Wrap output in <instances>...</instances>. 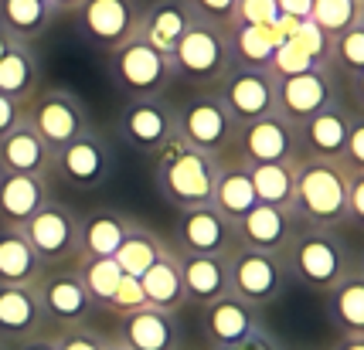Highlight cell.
<instances>
[{"instance_id": "obj_1", "label": "cell", "mask_w": 364, "mask_h": 350, "mask_svg": "<svg viewBox=\"0 0 364 350\" xmlns=\"http://www.w3.org/2000/svg\"><path fill=\"white\" fill-rule=\"evenodd\" d=\"M289 211L300 224L337 228L348 224V170L327 160H293Z\"/></svg>"}, {"instance_id": "obj_2", "label": "cell", "mask_w": 364, "mask_h": 350, "mask_svg": "<svg viewBox=\"0 0 364 350\" xmlns=\"http://www.w3.org/2000/svg\"><path fill=\"white\" fill-rule=\"evenodd\" d=\"M215 170H218V157L194 150L181 136H174L171 143H164L154 153V184H157L160 197L177 211L208 204Z\"/></svg>"}, {"instance_id": "obj_3", "label": "cell", "mask_w": 364, "mask_h": 350, "mask_svg": "<svg viewBox=\"0 0 364 350\" xmlns=\"http://www.w3.org/2000/svg\"><path fill=\"white\" fill-rule=\"evenodd\" d=\"M283 262L289 283H300L314 292H327L331 286H337L341 275L354 266L348 241L337 235V228H314V224L296 228V235L283 252Z\"/></svg>"}, {"instance_id": "obj_4", "label": "cell", "mask_w": 364, "mask_h": 350, "mask_svg": "<svg viewBox=\"0 0 364 350\" xmlns=\"http://www.w3.org/2000/svg\"><path fill=\"white\" fill-rule=\"evenodd\" d=\"M109 75L129 99H160L177 82L171 55L146 45L140 34L109 51Z\"/></svg>"}, {"instance_id": "obj_5", "label": "cell", "mask_w": 364, "mask_h": 350, "mask_svg": "<svg viewBox=\"0 0 364 350\" xmlns=\"http://www.w3.org/2000/svg\"><path fill=\"white\" fill-rule=\"evenodd\" d=\"M225 262H228V296L242 300L252 310L272 306L289 289V272H286L283 255L252 252V248L235 245L225 255Z\"/></svg>"}, {"instance_id": "obj_6", "label": "cell", "mask_w": 364, "mask_h": 350, "mask_svg": "<svg viewBox=\"0 0 364 350\" xmlns=\"http://www.w3.org/2000/svg\"><path fill=\"white\" fill-rule=\"evenodd\" d=\"M177 79L191 82V85H218L222 75L232 68V51H228V31L218 24H205L194 21L191 31L181 38V45L171 55Z\"/></svg>"}, {"instance_id": "obj_7", "label": "cell", "mask_w": 364, "mask_h": 350, "mask_svg": "<svg viewBox=\"0 0 364 350\" xmlns=\"http://www.w3.org/2000/svg\"><path fill=\"white\" fill-rule=\"evenodd\" d=\"M24 123L45 140L51 153H58L62 146L79 140L85 129H92L89 112L82 106V99L68 89H41L24 102Z\"/></svg>"}, {"instance_id": "obj_8", "label": "cell", "mask_w": 364, "mask_h": 350, "mask_svg": "<svg viewBox=\"0 0 364 350\" xmlns=\"http://www.w3.org/2000/svg\"><path fill=\"white\" fill-rule=\"evenodd\" d=\"M276 85L279 79L269 68H242L232 65L215 85V96L232 116V123H255L262 116H276Z\"/></svg>"}, {"instance_id": "obj_9", "label": "cell", "mask_w": 364, "mask_h": 350, "mask_svg": "<svg viewBox=\"0 0 364 350\" xmlns=\"http://www.w3.org/2000/svg\"><path fill=\"white\" fill-rule=\"evenodd\" d=\"M174 133L208 157H222L232 150L235 123L215 92H201V96L188 99L181 109H174Z\"/></svg>"}, {"instance_id": "obj_10", "label": "cell", "mask_w": 364, "mask_h": 350, "mask_svg": "<svg viewBox=\"0 0 364 350\" xmlns=\"http://www.w3.org/2000/svg\"><path fill=\"white\" fill-rule=\"evenodd\" d=\"M17 231L28 239L41 266H62L79 258V214L55 197H48L38 214Z\"/></svg>"}, {"instance_id": "obj_11", "label": "cell", "mask_w": 364, "mask_h": 350, "mask_svg": "<svg viewBox=\"0 0 364 350\" xmlns=\"http://www.w3.org/2000/svg\"><path fill=\"white\" fill-rule=\"evenodd\" d=\"M333 106H341V89H337V75L331 68H310L300 75L279 79L276 85V112L289 126H303L306 119Z\"/></svg>"}, {"instance_id": "obj_12", "label": "cell", "mask_w": 364, "mask_h": 350, "mask_svg": "<svg viewBox=\"0 0 364 350\" xmlns=\"http://www.w3.org/2000/svg\"><path fill=\"white\" fill-rule=\"evenodd\" d=\"M51 170L75 191H95L112 174V146L99 129H85L79 140H72L51 157Z\"/></svg>"}, {"instance_id": "obj_13", "label": "cell", "mask_w": 364, "mask_h": 350, "mask_svg": "<svg viewBox=\"0 0 364 350\" xmlns=\"http://www.w3.org/2000/svg\"><path fill=\"white\" fill-rule=\"evenodd\" d=\"M232 153L249 167L259 163H293L300 157L296 146V126H289L283 116H262L255 123H242L235 126V140H232Z\"/></svg>"}, {"instance_id": "obj_14", "label": "cell", "mask_w": 364, "mask_h": 350, "mask_svg": "<svg viewBox=\"0 0 364 350\" xmlns=\"http://www.w3.org/2000/svg\"><path fill=\"white\" fill-rule=\"evenodd\" d=\"M116 136L140 153H157L171 143L174 133V106L167 99H127V106L116 116Z\"/></svg>"}, {"instance_id": "obj_15", "label": "cell", "mask_w": 364, "mask_h": 350, "mask_svg": "<svg viewBox=\"0 0 364 350\" xmlns=\"http://www.w3.org/2000/svg\"><path fill=\"white\" fill-rule=\"evenodd\" d=\"M34 296H38L45 323H55L58 330L85 327L95 310V302L89 300L75 272H41V279L34 283Z\"/></svg>"}, {"instance_id": "obj_16", "label": "cell", "mask_w": 364, "mask_h": 350, "mask_svg": "<svg viewBox=\"0 0 364 350\" xmlns=\"http://www.w3.org/2000/svg\"><path fill=\"white\" fill-rule=\"evenodd\" d=\"M140 11V0H82V7L75 14H79L85 38L99 48L112 51L119 45H127L136 34Z\"/></svg>"}, {"instance_id": "obj_17", "label": "cell", "mask_w": 364, "mask_h": 350, "mask_svg": "<svg viewBox=\"0 0 364 350\" xmlns=\"http://www.w3.org/2000/svg\"><path fill=\"white\" fill-rule=\"evenodd\" d=\"M235 241L242 248H252V252H272L283 255L289 239L296 235L300 222L293 218L289 207H276V204H259L255 201L235 224Z\"/></svg>"}, {"instance_id": "obj_18", "label": "cell", "mask_w": 364, "mask_h": 350, "mask_svg": "<svg viewBox=\"0 0 364 350\" xmlns=\"http://www.w3.org/2000/svg\"><path fill=\"white\" fill-rule=\"evenodd\" d=\"M235 228L211 204L188 207L177 218V252L184 255H228L235 248Z\"/></svg>"}, {"instance_id": "obj_19", "label": "cell", "mask_w": 364, "mask_h": 350, "mask_svg": "<svg viewBox=\"0 0 364 350\" xmlns=\"http://www.w3.org/2000/svg\"><path fill=\"white\" fill-rule=\"evenodd\" d=\"M112 334H116L112 344L127 350H181V327L174 313H164L154 306L119 317Z\"/></svg>"}, {"instance_id": "obj_20", "label": "cell", "mask_w": 364, "mask_h": 350, "mask_svg": "<svg viewBox=\"0 0 364 350\" xmlns=\"http://www.w3.org/2000/svg\"><path fill=\"white\" fill-rule=\"evenodd\" d=\"M255 330H262L259 310L245 306V302L235 300V296H222V300L201 306V334H205V340L211 344V350L242 344V340L252 337Z\"/></svg>"}, {"instance_id": "obj_21", "label": "cell", "mask_w": 364, "mask_h": 350, "mask_svg": "<svg viewBox=\"0 0 364 350\" xmlns=\"http://www.w3.org/2000/svg\"><path fill=\"white\" fill-rule=\"evenodd\" d=\"M350 119H354V112L341 102V106H333V109L320 112V116H314V119H306L303 126H296V146H300V157L303 160H327V163H341Z\"/></svg>"}, {"instance_id": "obj_22", "label": "cell", "mask_w": 364, "mask_h": 350, "mask_svg": "<svg viewBox=\"0 0 364 350\" xmlns=\"http://www.w3.org/2000/svg\"><path fill=\"white\" fill-rule=\"evenodd\" d=\"M208 204L215 207L225 222H232V224H235L238 218L255 204L249 163H242L232 150L218 157V170H215V184H211V197H208Z\"/></svg>"}, {"instance_id": "obj_23", "label": "cell", "mask_w": 364, "mask_h": 350, "mask_svg": "<svg viewBox=\"0 0 364 350\" xmlns=\"http://www.w3.org/2000/svg\"><path fill=\"white\" fill-rule=\"evenodd\" d=\"M198 17L188 7V0H154L150 7L140 11V24H136V34H140L146 45H154L164 55H174V48L181 45V38L191 31Z\"/></svg>"}, {"instance_id": "obj_24", "label": "cell", "mask_w": 364, "mask_h": 350, "mask_svg": "<svg viewBox=\"0 0 364 350\" xmlns=\"http://www.w3.org/2000/svg\"><path fill=\"white\" fill-rule=\"evenodd\" d=\"M48 197V177L0 170V228H24Z\"/></svg>"}, {"instance_id": "obj_25", "label": "cell", "mask_w": 364, "mask_h": 350, "mask_svg": "<svg viewBox=\"0 0 364 350\" xmlns=\"http://www.w3.org/2000/svg\"><path fill=\"white\" fill-rule=\"evenodd\" d=\"M323 317L341 337H364V272L358 262L323 292Z\"/></svg>"}, {"instance_id": "obj_26", "label": "cell", "mask_w": 364, "mask_h": 350, "mask_svg": "<svg viewBox=\"0 0 364 350\" xmlns=\"http://www.w3.org/2000/svg\"><path fill=\"white\" fill-rule=\"evenodd\" d=\"M45 317L34 296V286H0V340L21 344L45 334Z\"/></svg>"}, {"instance_id": "obj_27", "label": "cell", "mask_w": 364, "mask_h": 350, "mask_svg": "<svg viewBox=\"0 0 364 350\" xmlns=\"http://www.w3.org/2000/svg\"><path fill=\"white\" fill-rule=\"evenodd\" d=\"M177 266H181V283H184L188 302L208 306V302L228 296V262H225V255H184V252H177Z\"/></svg>"}, {"instance_id": "obj_28", "label": "cell", "mask_w": 364, "mask_h": 350, "mask_svg": "<svg viewBox=\"0 0 364 350\" xmlns=\"http://www.w3.org/2000/svg\"><path fill=\"white\" fill-rule=\"evenodd\" d=\"M51 157H55V153L48 150L45 140H41L24 119L0 140V170L45 177L48 170H51Z\"/></svg>"}, {"instance_id": "obj_29", "label": "cell", "mask_w": 364, "mask_h": 350, "mask_svg": "<svg viewBox=\"0 0 364 350\" xmlns=\"http://www.w3.org/2000/svg\"><path fill=\"white\" fill-rule=\"evenodd\" d=\"M133 218H127L116 207H95L85 218H79V255H99L106 258L119 248V241L127 239Z\"/></svg>"}, {"instance_id": "obj_30", "label": "cell", "mask_w": 364, "mask_h": 350, "mask_svg": "<svg viewBox=\"0 0 364 350\" xmlns=\"http://www.w3.org/2000/svg\"><path fill=\"white\" fill-rule=\"evenodd\" d=\"M140 289H143V300L146 306L154 310H164V313H177L188 296H184V283H181V266H177V252L167 248L160 255V262H154L150 269L143 272L140 279Z\"/></svg>"}, {"instance_id": "obj_31", "label": "cell", "mask_w": 364, "mask_h": 350, "mask_svg": "<svg viewBox=\"0 0 364 350\" xmlns=\"http://www.w3.org/2000/svg\"><path fill=\"white\" fill-rule=\"evenodd\" d=\"M41 258L17 228H0V286H34L41 279Z\"/></svg>"}, {"instance_id": "obj_32", "label": "cell", "mask_w": 364, "mask_h": 350, "mask_svg": "<svg viewBox=\"0 0 364 350\" xmlns=\"http://www.w3.org/2000/svg\"><path fill=\"white\" fill-rule=\"evenodd\" d=\"M171 245L160 239L157 231H150L146 224L133 222L127 231V239L119 241V248L112 252V262L119 266V272L123 275H129V279H140L143 272L150 269L154 262H160V255L167 252Z\"/></svg>"}, {"instance_id": "obj_33", "label": "cell", "mask_w": 364, "mask_h": 350, "mask_svg": "<svg viewBox=\"0 0 364 350\" xmlns=\"http://www.w3.org/2000/svg\"><path fill=\"white\" fill-rule=\"evenodd\" d=\"M38 82H41V62H38V55L31 51V45L14 41L11 51L0 58V92L17 99V102H28L38 92Z\"/></svg>"}, {"instance_id": "obj_34", "label": "cell", "mask_w": 364, "mask_h": 350, "mask_svg": "<svg viewBox=\"0 0 364 350\" xmlns=\"http://www.w3.org/2000/svg\"><path fill=\"white\" fill-rule=\"evenodd\" d=\"M51 7L45 0H0V28L21 45H31L51 28Z\"/></svg>"}, {"instance_id": "obj_35", "label": "cell", "mask_w": 364, "mask_h": 350, "mask_svg": "<svg viewBox=\"0 0 364 350\" xmlns=\"http://www.w3.org/2000/svg\"><path fill=\"white\" fill-rule=\"evenodd\" d=\"M276 45H279V34L272 31V28H252V24H232L228 28L232 65H242V68H269Z\"/></svg>"}, {"instance_id": "obj_36", "label": "cell", "mask_w": 364, "mask_h": 350, "mask_svg": "<svg viewBox=\"0 0 364 350\" xmlns=\"http://www.w3.org/2000/svg\"><path fill=\"white\" fill-rule=\"evenodd\" d=\"M75 275L82 279L89 300H92L95 306H102V310H106V302L112 300V292H116L119 283H123V272H119V266L112 262V255H106V258H99V255H79V269H75Z\"/></svg>"}, {"instance_id": "obj_37", "label": "cell", "mask_w": 364, "mask_h": 350, "mask_svg": "<svg viewBox=\"0 0 364 350\" xmlns=\"http://www.w3.org/2000/svg\"><path fill=\"white\" fill-rule=\"evenodd\" d=\"M252 177V191L259 204L289 207L293 201V163H259L249 167Z\"/></svg>"}, {"instance_id": "obj_38", "label": "cell", "mask_w": 364, "mask_h": 350, "mask_svg": "<svg viewBox=\"0 0 364 350\" xmlns=\"http://www.w3.org/2000/svg\"><path fill=\"white\" fill-rule=\"evenodd\" d=\"M331 68L333 75L341 72L344 79H350L354 85L364 79V24H354L348 31H341L331 41Z\"/></svg>"}, {"instance_id": "obj_39", "label": "cell", "mask_w": 364, "mask_h": 350, "mask_svg": "<svg viewBox=\"0 0 364 350\" xmlns=\"http://www.w3.org/2000/svg\"><path fill=\"white\" fill-rule=\"evenodd\" d=\"M310 21L327 38H337L354 24H364V0H314Z\"/></svg>"}, {"instance_id": "obj_40", "label": "cell", "mask_w": 364, "mask_h": 350, "mask_svg": "<svg viewBox=\"0 0 364 350\" xmlns=\"http://www.w3.org/2000/svg\"><path fill=\"white\" fill-rule=\"evenodd\" d=\"M232 24H252V28H276L279 24V7L276 0H238L235 21Z\"/></svg>"}, {"instance_id": "obj_41", "label": "cell", "mask_w": 364, "mask_h": 350, "mask_svg": "<svg viewBox=\"0 0 364 350\" xmlns=\"http://www.w3.org/2000/svg\"><path fill=\"white\" fill-rule=\"evenodd\" d=\"M235 4L238 0H188V7L194 11L198 21H205V24H218V28H232V21H235Z\"/></svg>"}, {"instance_id": "obj_42", "label": "cell", "mask_w": 364, "mask_h": 350, "mask_svg": "<svg viewBox=\"0 0 364 350\" xmlns=\"http://www.w3.org/2000/svg\"><path fill=\"white\" fill-rule=\"evenodd\" d=\"M341 167L348 174H364V119L354 112L348 129V140H344V153H341Z\"/></svg>"}, {"instance_id": "obj_43", "label": "cell", "mask_w": 364, "mask_h": 350, "mask_svg": "<svg viewBox=\"0 0 364 350\" xmlns=\"http://www.w3.org/2000/svg\"><path fill=\"white\" fill-rule=\"evenodd\" d=\"M106 310L116 313V317H129V313H136V310H146V300H143L140 283H136V279H129V275H123V283H119V289L112 292V300L106 302Z\"/></svg>"}, {"instance_id": "obj_44", "label": "cell", "mask_w": 364, "mask_h": 350, "mask_svg": "<svg viewBox=\"0 0 364 350\" xmlns=\"http://www.w3.org/2000/svg\"><path fill=\"white\" fill-rule=\"evenodd\" d=\"M55 350H106V340L95 337L89 327H75V330H58L51 334Z\"/></svg>"}, {"instance_id": "obj_45", "label": "cell", "mask_w": 364, "mask_h": 350, "mask_svg": "<svg viewBox=\"0 0 364 350\" xmlns=\"http://www.w3.org/2000/svg\"><path fill=\"white\" fill-rule=\"evenodd\" d=\"M364 222V174H348V224Z\"/></svg>"}, {"instance_id": "obj_46", "label": "cell", "mask_w": 364, "mask_h": 350, "mask_svg": "<svg viewBox=\"0 0 364 350\" xmlns=\"http://www.w3.org/2000/svg\"><path fill=\"white\" fill-rule=\"evenodd\" d=\"M21 119H24V102H17V99L0 92V140H4Z\"/></svg>"}, {"instance_id": "obj_47", "label": "cell", "mask_w": 364, "mask_h": 350, "mask_svg": "<svg viewBox=\"0 0 364 350\" xmlns=\"http://www.w3.org/2000/svg\"><path fill=\"white\" fill-rule=\"evenodd\" d=\"M218 350H283L276 340H272V334L262 327V330H255L252 337H245L242 344H232V347H218Z\"/></svg>"}, {"instance_id": "obj_48", "label": "cell", "mask_w": 364, "mask_h": 350, "mask_svg": "<svg viewBox=\"0 0 364 350\" xmlns=\"http://www.w3.org/2000/svg\"><path fill=\"white\" fill-rule=\"evenodd\" d=\"M276 7H279V17H286V21H306L314 0H276Z\"/></svg>"}, {"instance_id": "obj_49", "label": "cell", "mask_w": 364, "mask_h": 350, "mask_svg": "<svg viewBox=\"0 0 364 350\" xmlns=\"http://www.w3.org/2000/svg\"><path fill=\"white\" fill-rule=\"evenodd\" d=\"M14 350H55V340L45 334H38V337H31V340H21Z\"/></svg>"}, {"instance_id": "obj_50", "label": "cell", "mask_w": 364, "mask_h": 350, "mask_svg": "<svg viewBox=\"0 0 364 350\" xmlns=\"http://www.w3.org/2000/svg\"><path fill=\"white\" fill-rule=\"evenodd\" d=\"M48 7H51V14H75L82 0H48Z\"/></svg>"}, {"instance_id": "obj_51", "label": "cell", "mask_w": 364, "mask_h": 350, "mask_svg": "<svg viewBox=\"0 0 364 350\" xmlns=\"http://www.w3.org/2000/svg\"><path fill=\"white\" fill-rule=\"evenodd\" d=\"M331 350H364V337H337Z\"/></svg>"}, {"instance_id": "obj_52", "label": "cell", "mask_w": 364, "mask_h": 350, "mask_svg": "<svg viewBox=\"0 0 364 350\" xmlns=\"http://www.w3.org/2000/svg\"><path fill=\"white\" fill-rule=\"evenodd\" d=\"M11 45H14V38H11V34H7L4 28H0V58H4V55L11 51Z\"/></svg>"}, {"instance_id": "obj_53", "label": "cell", "mask_w": 364, "mask_h": 350, "mask_svg": "<svg viewBox=\"0 0 364 350\" xmlns=\"http://www.w3.org/2000/svg\"><path fill=\"white\" fill-rule=\"evenodd\" d=\"M106 350H127V347H119V344H112V340H109V344H106Z\"/></svg>"}, {"instance_id": "obj_54", "label": "cell", "mask_w": 364, "mask_h": 350, "mask_svg": "<svg viewBox=\"0 0 364 350\" xmlns=\"http://www.w3.org/2000/svg\"><path fill=\"white\" fill-rule=\"evenodd\" d=\"M0 350H7V344H4V340H0Z\"/></svg>"}, {"instance_id": "obj_55", "label": "cell", "mask_w": 364, "mask_h": 350, "mask_svg": "<svg viewBox=\"0 0 364 350\" xmlns=\"http://www.w3.org/2000/svg\"><path fill=\"white\" fill-rule=\"evenodd\" d=\"M45 4H48V0H45Z\"/></svg>"}]
</instances>
